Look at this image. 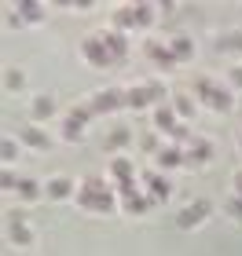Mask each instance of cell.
<instances>
[{
  "label": "cell",
  "instance_id": "obj_10",
  "mask_svg": "<svg viewBox=\"0 0 242 256\" xmlns=\"http://www.w3.org/2000/svg\"><path fill=\"white\" fill-rule=\"evenodd\" d=\"M140 180H143V190H147V198H151V205H158V202H169V198H172V183H169L165 176H158L154 168H147Z\"/></svg>",
  "mask_w": 242,
  "mask_h": 256
},
{
  "label": "cell",
  "instance_id": "obj_17",
  "mask_svg": "<svg viewBox=\"0 0 242 256\" xmlns=\"http://www.w3.org/2000/svg\"><path fill=\"white\" fill-rule=\"evenodd\" d=\"M154 165H158V168H183V165H187V158H183V146L165 143V146L154 154Z\"/></svg>",
  "mask_w": 242,
  "mask_h": 256
},
{
  "label": "cell",
  "instance_id": "obj_18",
  "mask_svg": "<svg viewBox=\"0 0 242 256\" xmlns=\"http://www.w3.org/2000/svg\"><path fill=\"white\" fill-rule=\"evenodd\" d=\"M114 30H121V33H132V30H140V18H136V4H118L114 8Z\"/></svg>",
  "mask_w": 242,
  "mask_h": 256
},
{
  "label": "cell",
  "instance_id": "obj_33",
  "mask_svg": "<svg viewBox=\"0 0 242 256\" xmlns=\"http://www.w3.org/2000/svg\"><path fill=\"white\" fill-rule=\"evenodd\" d=\"M224 212L235 220V224H242V198L231 194V198H224Z\"/></svg>",
  "mask_w": 242,
  "mask_h": 256
},
{
  "label": "cell",
  "instance_id": "obj_26",
  "mask_svg": "<svg viewBox=\"0 0 242 256\" xmlns=\"http://www.w3.org/2000/svg\"><path fill=\"white\" fill-rule=\"evenodd\" d=\"M19 139L15 136H4V143H0V161H4V168H11L15 165V158H19Z\"/></svg>",
  "mask_w": 242,
  "mask_h": 256
},
{
  "label": "cell",
  "instance_id": "obj_35",
  "mask_svg": "<svg viewBox=\"0 0 242 256\" xmlns=\"http://www.w3.org/2000/svg\"><path fill=\"white\" fill-rule=\"evenodd\" d=\"M227 80H231V88H242V62H235L227 70Z\"/></svg>",
  "mask_w": 242,
  "mask_h": 256
},
{
  "label": "cell",
  "instance_id": "obj_2",
  "mask_svg": "<svg viewBox=\"0 0 242 256\" xmlns=\"http://www.w3.org/2000/svg\"><path fill=\"white\" fill-rule=\"evenodd\" d=\"M191 96L198 99L205 110H213V114H231L235 110V92L227 84H220V80L205 77V74H198L191 80Z\"/></svg>",
  "mask_w": 242,
  "mask_h": 256
},
{
  "label": "cell",
  "instance_id": "obj_24",
  "mask_svg": "<svg viewBox=\"0 0 242 256\" xmlns=\"http://www.w3.org/2000/svg\"><path fill=\"white\" fill-rule=\"evenodd\" d=\"M41 18H44V4H41V0H19V22L37 26Z\"/></svg>",
  "mask_w": 242,
  "mask_h": 256
},
{
  "label": "cell",
  "instance_id": "obj_13",
  "mask_svg": "<svg viewBox=\"0 0 242 256\" xmlns=\"http://www.w3.org/2000/svg\"><path fill=\"white\" fill-rule=\"evenodd\" d=\"M55 118V99L48 96V92H41V96L30 99V124H44Z\"/></svg>",
  "mask_w": 242,
  "mask_h": 256
},
{
  "label": "cell",
  "instance_id": "obj_31",
  "mask_svg": "<svg viewBox=\"0 0 242 256\" xmlns=\"http://www.w3.org/2000/svg\"><path fill=\"white\" fill-rule=\"evenodd\" d=\"M154 4H147V0H140L136 4V18H140V30H147V26H154Z\"/></svg>",
  "mask_w": 242,
  "mask_h": 256
},
{
  "label": "cell",
  "instance_id": "obj_1",
  "mask_svg": "<svg viewBox=\"0 0 242 256\" xmlns=\"http://www.w3.org/2000/svg\"><path fill=\"white\" fill-rule=\"evenodd\" d=\"M74 202L85 208V212H99V216H107V212H114V208H121V202H118V190L110 187V180L107 176H85L77 183V198Z\"/></svg>",
  "mask_w": 242,
  "mask_h": 256
},
{
  "label": "cell",
  "instance_id": "obj_29",
  "mask_svg": "<svg viewBox=\"0 0 242 256\" xmlns=\"http://www.w3.org/2000/svg\"><path fill=\"white\" fill-rule=\"evenodd\" d=\"M4 88H8V92L26 88V70H4Z\"/></svg>",
  "mask_w": 242,
  "mask_h": 256
},
{
  "label": "cell",
  "instance_id": "obj_6",
  "mask_svg": "<svg viewBox=\"0 0 242 256\" xmlns=\"http://www.w3.org/2000/svg\"><path fill=\"white\" fill-rule=\"evenodd\" d=\"M213 208H216V205L209 202V198H194V202H187V205H183L180 212H176V227H180V230H194V227H202L205 220L213 216Z\"/></svg>",
  "mask_w": 242,
  "mask_h": 256
},
{
  "label": "cell",
  "instance_id": "obj_27",
  "mask_svg": "<svg viewBox=\"0 0 242 256\" xmlns=\"http://www.w3.org/2000/svg\"><path fill=\"white\" fill-rule=\"evenodd\" d=\"M66 118H74L77 124H88L92 118H96V106H92V102H74V106H70V114H66Z\"/></svg>",
  "mask_w": 242,
  "mask_h": 256
},
{
  "label": "cell",
  "instance_id": "obj_30",
  "mask_svg": "<svg viewBox=\"0 0 242 256\" xmlns=\"http://www.w3.org/2000/svg\"><path fill=\"white\" fill-rule=\"evenodd\" d=\"M191 139H194V136H191V124H187V121H180V124L169 132V143H176V146H187Z\"/></svg>",
  "mask_w": 242,
  "mask_h": 256
},
{
  "label": "cell",
  "instance_id": "obj_14",
  "mask_svg": "<svg viewBox=\"0 0 242 256\" xmlns=\"http://www.w3.org/2000/svg\"><path fill=\"white\" fill-rule=\"evenodd\" d=\"M143 52H147V59H151L158 70H165V74L176 66V59H172V52H169V40H147Z\"/></svg>",
  "mask_w": 242,
  "mask_h": 256
},
{
  "label": "cell",
  "instance_id": "obj_7",
  "mask_svg": "<svg viewBox=\"0 0 242 256\" xmlns=\"http://www.w3.org/2000/svg\"><path fill=\"white\" fill-rule=\"evenodd\" d=\"M92 106H96V114H114V110H125V88L110 84V88H99L92 92Z\"/></svg>",
  "mask_w": 242,
  "mask_h": 256
},
{
  "label": "cell",
  "instance_id": "obj_16",
  "mask_svg": "<svg viewBox=\"0 0 242 256\" xmlns=\"http://www.w3.org/2000/svg\"><path fill=\"white\" fill-rule=\"evenodd\" d=\"M183 158H187V165H205V161H213V143L194 136L191 143L183 146Z\"/></svg>",
  "mask_w": 242,
  "mask_h": 256
},
{
  "label": "cell",
  "instance_id": "obj_5",
  "mask_svg": "<svg viewBox=\"0 0 242 256\" xmlns=\"http://www.w3.org/2000/svg\"><path fill=\"white\" fill-rule=\"evenodd\" d=\"M107 180H110V187L118 190V194H125V190H132L136 187V165L125 154H118V158H107Z\"/></svg>",
  "mask_w": 242,
  "mask_h": 256
},
{
  "label": "cell",
  "instance_id": "obj_20",
  "mask_svg": "<svg viewBox=\"0 0 242 256\" xmlns=\"http://www.w3.org/2000/svg\"><path fill=\"white\" fill-rule=\"evenodd\" d=\"M169 52H172V59H176V66L191 62L194 59V40L187 37V33H172V37H169Z\"/></svg>",
  "mask_w": 242,
  "mask_h": 256
},
{
  "label": "cell",
  "instance_id": "obj_9",
  "mask_svg": "<svg viewBox=\"0 0 242 256\" xmlns=\"http://www.w3.org/2000/svg\"><path fill=\"white\" fill-rule=\"evenodd\" d=\"M99 37H103V44L110 48V55H114V62H129V33H121V30H114V26H107V30H99Z\"/></svg>",
  "mask_w": 242,
  "mask_h": 256
},
{
  "label": "cell",
  "instance_id": "obj_22",
  "mask_svg": "<svg viewBox=\"0 0 242 256\" xmlns=\"http://www.w3.org/2000/svg\"><path fill=\"white\" fill-rule=\"evenodd\" d=\"M180 124V118H176V110H172V102H161V106H154V128L158 132H172V128Z\"/></svg>",
  "mask_w": 242,
  "mask_h": 256
},
{
  "label": "cell",
  "instance_id": "obj_32",
  "mask_svg": "<svg viewBox=\"0 0 242 256\" xmlns=\"http://www.w3.org/2000/svg\"><path fill=\"white\" fill-rule=\"evenodd\" d=\"M136 146H140L143 154H158V150L165 146V143H158V132H143V136H140V143H136Z\"/></svg>",
  "mask_w": 242,
  "mask_h": 256
},
{
  "label": "cell",
  "instance_id": "obj_4",
  "mask_svg": "<svg viewBox=\"0 0 242 256\" xmlns=\"http://www.w3.org/2000/svg\"><path fill=\"white\" fill-rule=\"evenodd\" d=\"M77 52H81V59H85L88 66H96V70H110V66H118V62H114V55H110V48L103 44L99 33H88V37H81Z\"/></svg>",
  "mask_w": 242,
  "mask_h": 256
},
{
  "label": "cell",
  "instance_id": "obj_28",
  "mask_svg": "<svg viewBox=\"0 0 242 256\" xmlns=\"http://www.w3.org/2000/svg\"><path fill=\"white\" fill-rule=\"evenodd\" d=\"M63 139L66 143H81L85 139V124H77L74 118H63Z\"/></svg>",
  "mask_w": 242,
  "mask_h": 256
},
{
  "label": "cell",
  "instance_id": "obj_23",
  "mask_svg": "<svg viewBox=\"0 0 242 256\" xmlns=\"http://www.w3.org/2000/svg\"><path fill=\"white\" fill-rule=\"evenodd\" d=\"M169 102H172V110H176L180 121H191V118H194V106H198V99H194L191 92H176Z\"/></svg>",
  "mask_w": 242,
  "mask_h": 256
},
{
  "label": "cell",
  "instance_id": "obj_21",
  "mask_svg": "<svg viewBox=\"0 0 242 256\" xmlns=\"http://www.w3.org/2000/svg\"><path fill=\"white\" fill-rule=\"evenodd\" d=\"M216 52H224V55H242V30H224V33H216Z\"/></svg>",
  "mask_w": 242,
  "mask_h": 256
},
{
  "label": "cell",
  "instance_id": "obj_37",
  "mask_svg": "<svg viewBox=\"0 0 242 256\" xmlns=\"http://www.w3.org/2000/svg\"><path fill=\"white\" fill-rule=\"evenodd\" d=\"M238 146H242V139H238Z\"/></svg>",
  "mask_w": 242,
  "mask_h": 256
},
{
  "label": "cell",
  "instance_id": "obj_15",
  "mask_svg": "<svg viewBox=\"0 0 242 256\" xmlns=\"http://www.w3.org/2000/svg\"><path fill=\"white\" fill-rule=\"evenodd\" d=\"M118 202H121V208H125L129 216H143L147 208H151V198H147V190H140V187L118 194Z\"/></svg>",
  "mask_w": 242,
  "mask_h": 256
},
{
  "label": "cell",
  "instance_id": "obj_12",
  "mask_svg": "<svg viewBox=\"0 0 242 256\" xmlns=\"http://www.w3.org/2000/svg\"><path fill=\"white\" fill-rule=\"evenodd\" d=\"M132 139H136V136H132L125 124L110 128V132H107V139H103V150H107V158H118L121 150H129V146H132Z\"/></svg>",
  "mask_w": 242,
  "mask_h": 256
},
{
  "label": "cell",
  "instance_id": "obj_25",
  "mask_svg": "<svg viewBox=\"0 0 242 256\" xmlns=\"http://www.w3.org/2000/svg\"><path fill=\"white\" fill-rule=\"evenodd\" d=\"M15 194H19V202H41V198H44V183L33 180V176H22Z\"/></svg>",
  "mask_w": 242,
  "mask_h": 256
},
{
  "label": "cell",
  "instance_id": "obj_36",
  "mask_svg": "<svg viewBox=\"0 0 242 256\" xmlns=\"http://www.w3.org/2000/svg\"><path fill=\"white\" fill-rule=\"evenodd\" d=\"M231 194H238V198H242V168H235V172H231Z\"/></svg>",
  "mask_w": 242,
  "mask_h": 256
},
{
  "label": "cell",
  "instance_id": "obj_19",
  "mask_svg": "<svg viewBox=\"0 0 242 256\" xmlns=\"http://www.w3.org/2000/svg\"><path fill=\"white\" fill-rule=\"evenodd\" d=\"M8 238H11V246H19V249H30L33 246V230H30L26 220H19V216L8 220Z\"/></svg>",
  "mask_w": 242,
  "mask_h": 256
},
{
  "label": "cell",
  "instance_id": "obj_34",
  "mask_svg": "<svg viewBox=\"0 0 242 256\" xmlns=\"http://www.w3.org/2000/svg\"><path fill=\"white\" fill-rule=\"evenodd\" d=\"M19 176H15V168H4V176H0V187H4V194H15L19 190Z\"/></svg>",
  "mask_w": 242,
  "mask_h": 256
},
{
  "label": "cell",
  "instance_id": "obj_8",
  "mask_svg": "<svg viewBox=\"0 0 242 256\" xmlns=\"http://www.w3.org/2000/svg\"><path fill=\"white\" fill-rule=\"evenodd\" d=\"M44 198L48 202H66V198H77V183L66 172H55V176L44 180Z\"/></svg>",
  "mask_w": 242,
  "mask_h": 256
},
{
  "label": "cell",
  "instance_id": "obj_3",
  "mask_svg": "<svg viewBox=\"0 0 242 256\" xmlns=\"http://www.w3.org/2000/svg\"><path fill=\"white\" fill-rule=\"evenodd\" d=\"M161 102H169L161 80H147V84L125 88V110H151V106H161Z\"/></svg>",
  "mask_w": 242,
  "mask_h": 256
},
{
  "label": "cell",
  "instance_id": "obj_11",
  "mask_svg": "<svg viewBox=\"0 0 242 256\" xmlns=\"http://www.w3.org/2000/svg\"><path fill=\"white\" fill-rule=\"evenodd\" d=\"M19 143L30 146V150H37V154H44V150L52 146V139H48V132H44L41 124H22L19 128Z\"/></svg>",
  "mask_w": 242,
  "mask_h": 256
}]
</instances>
